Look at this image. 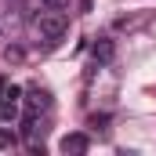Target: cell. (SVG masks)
Masks as SVG:
<instances>
[{
	"instance_id": "1",
	"label": "cell",
	"mask_w": 156,
	"mask_h": 156,
	"mask_svg": "<svg viewBox=\"0 0 156 156\" xmlns=\"http://www.w3.org/2000/svg\"><path fill=\"white\" fill-rule=\"evenodd\" d=\"M66 29H69V18H66L62 11H40V18H37V33H40V40H44L47 47H55L58 40L66 37Z\"/></svg>"
},
{
	"instance_id": "2",
	"label": "cell",
	"mask_w": 156,
	"mask_h": 156,
	"mask_svg": "<svg viewBox=\"0 0 156 156\" xmlns=\"http://www.w3.org/2000/svg\"><path fill=\"white\" fill-rule=\"evenodd\" d=\"M22 91L26 87H18V83H11V80H0V123H18V109H22Z\"/></svg>"
},
{
	"instance_id": "3",
	"label": "cell",
	"mask_w": 156,
	"mask_h": 156,
	"mask_svg": "<svg viewBox=\"0 0 156 156\" xmlns=\"http://www.w3.org/2000/svg\"><path fill=\"white\" fill-rule=\"evenodd\" d=\"M44 134H47V127H44V113L26 109V116L18 120V138H22L26 145H33V149H37V142H44Z\"/></svg>"
},
{
	"instance_id": "4",
	"label": "cell",
	"mask_w": 156,
	"mask_h": 156,
	"mask_svg": "<svg viewBox=\"0 0 156 156\" xmlns=\"http://www.w3.org/2000/svg\"><path fill=\"white\" fill-rule=\"evenodd\" d=\"M22 105L26 109H33V113H51V91L47 87H40V83H29L26 91H22Z\"/></svg>"
},
{
	"instance_id": "5",
	"label": "cell",
	"mask_w": 156,
	"mask_h": 156,
	"mask_svg": "<svg viewBox=\"0 0 156 156\" xmlns=\"http://www.w3.org/2000/svg\"><path fill=\"white\" fill-rule=\"evenodd\" d=\"M58 149H62V153H87V149H91V134H87V131H73V134H66V138L58 142Z\"/></svg>"
},
{
	"instance_id": "6",
	"label": "cell",
	"mask_w": 156,
	"mask_h": 156,
	"mask_svg": "<svg viewBox=\"0 0 156 156\" xmlns=\"http://www.w3.org/2000/svg\"><path fill=\"white\" fill-rule=\"evenodd\" d=\"M113 51H116V44H113V40H98V44H94V51H91V55H94V66L113 62Z\"/></svg>"
},
{
	"instance_id": "7",
	"label": "cell",
	"mask_w": 156,
	"mask_h": 156,
	"mask_svg": "<svg viewBox=\"0 0 156 156\" xmlns=\"http://www.w3.org/2000/svg\"><path fill=\"white\" fill-rule=\"evenodd\" d=\"M18 145V134L11 131V123H0V149H15Z\"/></svg>"
},
{
	"instance_id": "8",
	"label": "cell",
	"mask_w": 156,
	"mask_h": 156,
	"mask_svg": "<svg viewBox=\"0 0 156 156\" xmlns=\"http://www.w3.org/2000/svg\"><path fill=\"white\" fill-rule=\"evenodd\" d=\"M37 4H40V11H62L69 0H37Z\"/></svg>"
},
{
	"instance_id": "9",
	"label": "cell",
	"mask_w": 156,
	"mask_h": 156,
	"mask_svg": "<svg viewBox=\"0 0 156 156\" xmlns=\"http://www.w3.org/2000/svg\"><path fill=\"white\" fill-rule=\"evenodd\" d=\"M22 55H26L22 47H7V51H4V58H7V62H22Z\"/></svg>"
}]
</instances>
